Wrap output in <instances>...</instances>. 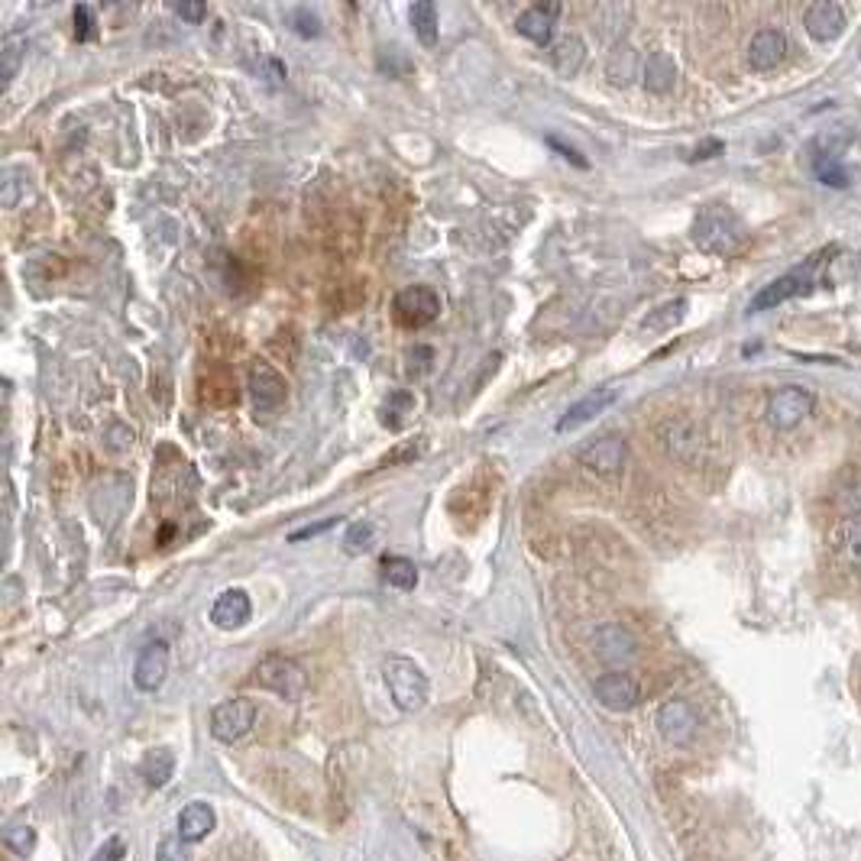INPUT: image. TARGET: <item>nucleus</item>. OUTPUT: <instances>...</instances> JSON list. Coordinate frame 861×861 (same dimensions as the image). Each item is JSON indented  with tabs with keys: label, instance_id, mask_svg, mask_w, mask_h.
<instances>
[{
	"label": "nucleus",
	"instance_id": "obj_39",
	"mask_svg": "<svg viewBox=\"0 0 861 861\" xmlns=\"http://www.w3.org/2000/svg\"><path fill=\"white\" fill-rule=\"evenodd\" d=\"M722 149H726V143L722 140H706V143H700L690 153V162H700V159H713V156H719Z\"/></svg>",
	"mask_w": 861,
	"mask_h": 861
},
{
	"label": "nucleus",
	"instance_id": "obj_11",
	"mask_svg": "<svg viewBox=\"0 0 861 861\" xmlns=\"http://www.w3.org/2000/svg\"><path fill=\"white\" fill-rule=\"evenodd\" d=\"M169 674V645L166 641H153L140 651V658L133 664V683L136 690L153 693L162 687V680Z\"/></svg>",
	"mask_w": 861,
	"mask_h": 861
},
{
	"label": "nucleus",
	"instance_id": "obj_33",
	"mask_svg": "<svg viewBox=\"0 0 861 861\" xmlns=\"http://www.w3.org/2000/svg\"><path fill=\"white\" fill-rule=\"evenodd\" d=\"M123 858H127V842L120 836H111L107 842H101V849L94 852L91 861H123Z\"/></svg>",
	"mask_w": 861,
	"mask_h": 861
},
{
	"label": "nucleus",
	"instance_id": "obj_17",
	"mask_svg": "<svg viewBox=\"0 0 861 861\" xmlns=\"http://www.w3.org/2000/svg\"><path fill=\"white\" fill-rule=\"evenodd\" d=\"M583 463H586V470H593L599 476L619 473L622 463H625V441H622V437H615V434L599 437L596 444H590L583 450Z\"/></svg>",
	"mask_w": 861,
	"mask_h": 861
},
{
	"label": "nucleus",
	"instance_id": "obj_8",
	"mask_svg": "<svg viewBox=\"0 0 861 861\" xmlns=\"http://www.w3.org/2000/svg\"><path fill=\"white\" fill-rule=\"evenodd\" d=\"M593 648L599 654V661H606L612 667H622L638 654V641L628 628L609 622V625H599L593 632Z\"/></svg>",
	"mask_w": 861,
	"mask_h": 861
},
{
	"label": "nucleus",
	"instance_id": "obj_15",
	"mask_svg": "<svg viewBox=\"0 0 861 861\" xmlns=\"http://www.w3.org/2000/svg\"><path fill=\"white\" fill-rule=\"evenodd\" d=\"M250 615H253V603L243 590H227V593L217 596L214 606H211V622L217 628H224V632L243 628L246 622H250Z\"/></svg>",
	"mask_w": 861,
	"mask_h": 861
},
{
	"label": "nucleus",
	"instance_id": "obj_6",
	"mask_svg": "<svg viewBox=\"0 0 861 861\" xmlns=\"http://www.w3.org/2000/svg\"><path fill=\"white\" fill-rule=\"evenodd\" d=\"M256 722V703L253 700H227L211 709V735L217 742H240V738L253 729Z\"/></svg>",
	"mask_w": 861,
	"mask_h": 861
},
{
	"label": "nucleus",
	"instance_id": "obj_12",
	"mask_svg": "<svg viewBox=\"0 0 861 861\" xmlns=\"http://www.w3.org/2000/svg\"><path fill=\"white\" fill-rule=\"evenodd\" d=\"M615 399H619V392H615L612 386H603V389L586 392L580 402H573V405L567 408V415H560V418H557V431L564 434V431H577V428H583L586 421H593V418L603 415Z\"/></svg>",
	"mask_w": 861,
	"mask_h": 861
},
{
	"label": "nucleus",
	"instance_id": "obj_32",
	"mask_svg": "<svg viewBox=\"0 0 861 861\" xmlns=\"http://www.w3.org/2000/svg\"><path fill=\"white\" fill-rule=\"evenodd\" d=\"M839 548L845 554V560L855 567H861V525H849L839 535Z\"/></svg>",
	"mask_w": 861,
	"mask_h": 861
},
{
	"label": "nucleus",
	"instance_id": "obj_21",
	"mask_svg": "<svg viewBox=\"0 0 861 861\" xmlns=\"http://www.w3.org/2000/svg\"><path fill=\"white\" fill-rule=\"evenodd\" d=\"M677 81V65L667 52H651L648 62H645V88L654 94H664L671 91Z\"/></svg>",
	"mask_w": 861,
	"mask_h": 861
},
{
	"label": "nucleus",
	"instance_id": "obj_1",
	"mask_svg": "<svg viewBox=\"0 0 861 861\" xmlns=\"http://www.w3.org/2000/svg\"><path fill=\"white\" fill-rule=\"evenodd\" d=\"M693 243L709 256H732L745 243L742 221L722 204H709L693 221Z\"/></svg>",
	"mask_w": 861,
	"mask_h": 861
},
{
	"label": "nucleus",
	"instance_id": "obj_9",
	"mask_svg": "<svg viewBox=\"0 0 861 861\" xmlns=\"http://www.w3.org/2000/svg\"><path fill=\"white\" fill-rule=\"evenodd\" d=\"M593 693H596L599 703H603L606 709H615V713H625V709H632L641 700L638 680L628 677L625 671H609L603 677H596Z\"/></svg>",
	"mask_w": 861,
	"mask_h": 861
},
{
	"label": "nucleus",
	"instance_id": "obj_34",
	"mask_svg": "<svg viewBox=\"0 0 861 861\" xmlns=\"http://www.w3.org/2000/svg\"><path fill=\"white\" fill-rule=\"evenodd\" d=\"M340 522V515H331V518H324V522H314V525H308V528H298V531H292L289 535V541L292 544H302V541H311V538H318L321 531H327V528H334Z\"/></svg>",
	"mask_w": 861,
	"mask_h": 861
},
{
	"label": "nucleus",
	"instance_id": "obj_38",
	"mask_svg": "<svg viewBox=\"0 0 861 861\" xmlns=\"http://www.w3.org/2000/svg\"><path fill=\"white\" fill-rule=\"evenodd\" d=\"M91 10L85 4L75 7V39H88L91 36Z\"/></svg>",
	"mask_w": 861,
	"mask_h": 861
},
{
	"label": "nucleus",
	"instance_id": "obj_2",
	"mask_svg": "<svg viewBox=\"0 0 861 861\" xmlns=\"http://www.w3.org/2000/svg\"><path fill=\"white\" fill-rule=\"evenodd\" d=\"M382 677H386L392 703L399 706L402 713H415V709L425 706L428 677L412 658H399V654H392V658H386V664H382Z\"/></svg>",
	"mask_w": 861,
	"mask_h": 861
},
{
	"label": "nucleus",
	"instance_id": "obj_28",
	"mask_svg": "<svg viewBox=\"0 0 861 861\" xmlns=\"http://www.w3.org/2000/svg\"><path fill=\"white\" fill-rule=\"evenodd\" d=\"M580 62H583V43H580L577 36H567L564 43L554 49V65H557L564 75H573V72L580 68Z\"/></svg>",
	"mask_w": 861,
	"mask_h": 861
},
{
	"label": "nucleus",
	"instance_id": "obj_31",
	"mask_svg": "<svg viewBox=\"0 0 861 861\" xmlns=\"http://www.w3.org/2000/svg\"><path fill=\"white\" fill-rule=\"evenodd\" d=\"M156 861H191L188 842L182 836H166L156 849Z\"/></svg>",
	"mask_w": 861,
	"mask_h": 861
},
{
	"label": "nucleus",
	"instance_id": "obj_37",
	"mask_svg": "<svg viewBox=\"0 0 861 861\" xmlns=\"http://www.w3.org/2000/svg\"><path fill=\"white\" fill-rule=\"evenodd\" d=\"M295 30L302 33V36H318L321 33V26H318V17H314V13H308V10H298L295 13Z\"/></svg>",
	"mask_w": 861,
	"mask_h": 861
},
{
	"label": "nucleus",
	"instance_id": "obj_7",
	"mask_svg": "<svg viewBox=\"0 0 861 861\" xmlns=\"http://www.w3.org/2000/svg\"><path fill=\"white\" fill-rule=\"evenodd\" d=\"M813 395L800 386H784L768 399V421L777 431H794L800 421L810 415Z\"/></svg>",
	"mask_w": 861,
	"mask_h": 861
},
{
	"label": "nucleus",
	"instance_id": "obj_22",
	"mask_svg": "<svg viewBox=\"0 0 861 861\" xmlns=\"http://www.w3.org/2000/svg\"><path fill=\"white\" fill-rule=\"evenodd\" d=\"M408 17H412V30L418 33L421 46H437V33H441V26H437V7L431 4V0H418V4H412V10H408Z\"/></svg>",
	"mask_w": 861,
	"mask_h": 861
},
{
	"label": "nucleus",
	"instance_id": "obj_18",
	"mask_svg": "<svg viewBox=\"0 0 861 861\" xmlns=\"http://www.w3.org/2000/svg\"><path fill=\"white\" fill-rule=\"evenodd\" d=\"M784 52H787L784 33L761 30V33H755V39H751V46H748V65L755 68V72H771V68L781 65Z\"/></svg>",
	"mask_w": 861,
	"mask_h": 861
},
{
	"label": "nucleus",
	"instance_id": "obj_23",
	"mask_svg": "<svg viewBox=\"0 0 861 861\" xmlns=\"http://www.w3.org/2000/svg\"><path fill=\"white\" fill-rule=\"evenodd\" d=\"M382 577L395 590H415L418 586V567L408 557H382Z\"/></svg>",
	"mask_w": 861,
	"mask_h": 861
},
{
	"label": "nucleus",
	"instance_id": "obj_5",
	"mask_svg": "<svg viewBox=\"0 0 861 861\" xmlns=\"http://www.w3.org/2000/svg\"><path fill=\"white\" fill-rule=\"evenodd\" d=\"M392 314L402 327H425L441 314V295L428 285H408L392 298Z\"/></svg>",
	"mask_w": 861,
	"mask_h": 861
},
{
	"label": "nucleus",
	"instance_id": "obj_26",
	"mask_svg": "<svg viewBox=\"0 0 861 861\" xmlns=\"http://www.w3.org/2000/svg\"><path fill=\"white\" fill-rule=\"evenodd\" d=\"M23 52H26V43L20 36L4 39V49H0V78H4V88L10 85V78L17 75V68L23 62Z\"/></svg>",
	"mask_w": 861,
	"mask_h": 861
},
{
	"label": "nucleus",
	"instance_id": "obj_16",
	"mask_svg": "<svg viewBox=\"0 0 861 861\" xmlns=\"http://www.w3.org/2000/svg\"><path fill=\"white\" fill-rule=\"evenodd\" d=\"M250 389H253V402L259 412H276L285 402V379L266 363H256L250 373Z\"/></svg>",
	"mask_w": 861,
	"mask_h": 861
},
{
	"label": "nucleus",
	"instance_id": "obj_36",
	"mask_svg": "<svg viewBox=\"0 0 861 861\" xmlns=\"http://www.w3.org/2000/svg\"><path fill=\"white\" fill-rule=\"evenodd\" d=\"M421 450H425V444H415V447H412V444H402V447H395L392 454L382 457V467H395L399 460H412V457L421 454Z\"/></svg>",
	"mask_w": 861,
	"mask_h": 861
},
{
	"label": "nucleus",
	"instance_id": "obj_14",
	"mask_svg": "<svg viewBox=\"0 0 861 861\" xmlns=\"http://www.w3.org/2000/svg\"><path fill=\"white\" fill-rule=\"evenodd\" d=\"M560 4H535L528 7L522 17L515 20V30L522 33L525 39H531L535 46H548L551 36H554V23L560 17Z\"/></svg>",
	"mask_w": 861,
	"mask_h": 861
},
{
	"label": "nucleus",
	"instance_id": "obj_30",
	"mask_svg": "<svg viewBox=\"0 0 861 861\" xmlns=\"http://www.w3.org/2000/svg\"><path fill=\"white\" fill-rule=\"evenodd\" d=\"M369 544H373V525H369V522L350 525V531L344 535V551H347L350 557H357V554L369 551Z\"/></svg>",
	"mask_w": 861,
	"mask_h": 861
},
{
	"label": "nucleus",
	"instance_id": "obj_4",
	"mask_svg": "<svg viewBox=\"0 0 861 861\" xmlns=\"http://www.w3.org/2000/svg\"><path fill=\"white\" fill-rule=\"evenodd\" d=\"M816 269H819V259H813V263H803L797 269H790L787 276L774 279L771 285H764V289L751 298V311H768V308H781L784 302H790V298H800L813 289V279H816Z\"/></svg>",
	"mask_w": 861,
	"mask_h": 861
},
{
	"label": "nucleus",
	"instance_id": "obj_35",
	"mask_svg": "<svg viewBox=\"0 0 861 861\" xmlns=\"http://www.w3.org/2000/svg\"><path fill=\"white\" fill-rule=\"evenodd\" d=\"M175 13H179L185 23H201L204 13H208V4H201V0H182V4H175Z\"/></svg>",
	"mask_w": 861,
	"mask_h": 861
},
{
	"label": "nucleus",
	"instance_id": "obj_20",
	"mask_svg": "<svg viewBox=\"0 0 861 861\" xmlns=\"http://www.w3.org/2000/svg\"><path fill=\"white\" fill-rule=\"evenodd\" d=\"M172 771H175V758L169 748H153L146 751L143 761H140V777L149 787H166L172 781Z\"/></svg>",
	"mask_w": 861,
	"mask_h": 861
},
{
	"label": "nucleus",
	"instance_id": "obj_29",
	"mask_svg": "<svg viewBox=\"0 0 861 861\" xmlns=\"http://www.w3.org/2000/svg\"><path fill=\"white\" fill-rule=\"evenodd\" d=\"M4 845L20 858H30L36 852V832L30 826H7L4 832Z\"/></svg>",
	"mask_w": 861,
	"mask_h": 861
},
{
	"label": "nucleus",
	"instance_id": "obj_24",
	"mask_svg": "<svg viewBox=\"0 0 861 861\" xmlns=\"http://www.w3.org/2000/svg\"><path fill=\"white\" fill-rule=\"evenodd\" d=\"M813 169H816V179L823 185H832V188H845L849 185V169L842 166V156L839 153H816L813 156Z\"/></svg>",
	"mask_w": 861,
	"mask_h": 861
},
{
	"label": "nucleus",
	"instance_id": "obj_19",
	"mask_svg": "<svg viewBox=\"0 0 861 861\" xmlns=\"http://www.w3.org/2000/svg\"><path fill=\"white\" fill-rule=\"evenodd\" d=\"M214 826H217L214 806L204 803V800H191L185 810L179 813V836L185 842H198L204 836H211Z\"/></svg>",
	"mask_w": 861,
	"mask_h": 861
},
{
	"label": "nucleus",
	"instance_id": "obj_25",
	"mask_svg": "<svg viewBox=\"0 0 861 861\" xmlns=\"http://www.w3.org/2000/svg\"><path fill=\"white\" fill-rule=\"evenodd\" d=\"M412 412H415V395L405 392V389H399V392L389 395L386 405H382V421H386L392 431H399Z\"/></svg>",
	"mask_w": 861,
	"mask_h": 861
},
{
	"label": "nucleus",
	"instance_id": "obj_10",
	"mask_svg": "<svg viewBox=\"0 0 861 861\" xmlns=\"http://www.w3.org/2000/svg\"><path fill=\"white\" fill-rule=\"evenodd\" d=\"M658 729L671 745H690L696 729H700V719H696L693 706L687 700H671V703L661 706Z\"/></svg>",
	"mask_w": 861,
	"mask_h": 861
},
{
	"label": "nucleus",
	"instance_id": "obj_3",
	"mask_svg": "<svg viewBox=\"0 0 861 861\" xmlns=\"http://www.w3.org/2000/svg\"><path fill=\"white\" fill-rule=\"evenodd\" d=\"M256 683L259 687L272 690L282 700H302L308 690V674L302 671V664H295L292 658H282V654H266L263 661L256 664Z\"/></svg>",
	"mask_w": 861,
	"mask_h": 861
},
{
	"label": "nucleus",
	"instance_id": "obj_27",
	"mask_svg": "<svg viewBox=\"0 0 861 861\" xmlns=\"http://www.w3.org/2000/svg\"><path fill=\"white\" fill-rule=\"evenodd\" d=\"M683 314H687V302H683V298H677V302L661 305L654 314H648L645 327H648V331H671L674 324L683 321Z\"/></svg>",
	"mask_w": 861,
	"mask_h": 861
},
{
	"label": "nucleus",
	"instance_id": "obj_13",
	"mask_svg": "<svg viewBox=\"0 0 861 861\" xmlns=\"http://www.w3.org/2000/svg\"><path fill=\"white\" fill-rule=\"evenodd\" d=\"M803 26L816 43H832V39L845 30V13L839 4H832V0H816V4L806 7Z\"/></svg>",
	"mask_w": 861,
	"mask_h": 861
}]
</instances>
